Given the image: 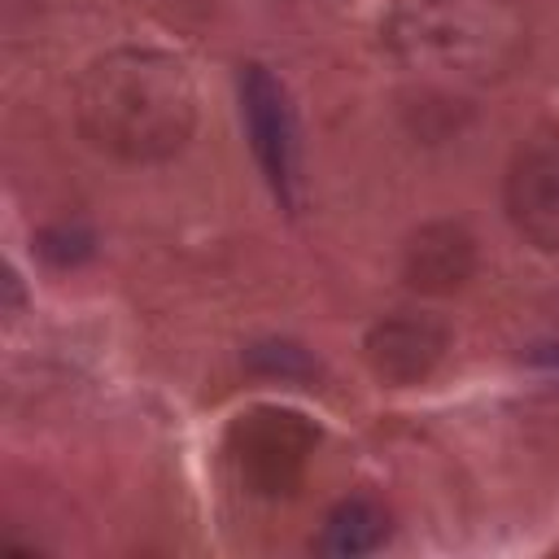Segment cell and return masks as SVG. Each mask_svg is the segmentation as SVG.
I'll use <instances>...</instances> for the list:
<instances>
[{"instance_id": "obj_1", "label": "cell", "mask_w": 559, "mask_h": 559, "mask_svg": "<svg viewBox=\"0 0 559 559\" xmlns=\"http://www.w3.org/2000/svg\"><path fill=\"white\" fill-rule=\"evenodd\" d=\"M197 105L188 61L153 44L105 48L74 83L83 140L127 166H157L183 153L197 131Z\"/></svg>"}, {"instance_id": "obj_2", "label": "cell", "mask_w": 559, "mask_h": 559, "mask_svg": "<svg viewBox=\"0 0 559 559\" xmlns=\"http://www.w3.org/2000/svg\"><path fill=\"white\" fill-rule=\"evenodd\" d=\"M380 39L419 74L485 83L524 57L528 22L515 0H397Z\"/></svg>"}, {"instance_id": "obj_3", "label": "cell", "mask_w": 559, "mask_h": 559, "mask_svg": "<svg viewBox=\"0 0 559 559\" xmlns=\"http://www.w3.org/2000/svg\"><path fill=\"white\" fill-rule=\"evenodd\" d=\"M319 445V428L293 406H253L227 428V459L258 498H288Z\"/></svg>"}, {"instance_id": "obj_4", "label": "cell", "mask_w": 559, "mask_h": 559, "mask_svg": "<svg viewBox=\"0 0 559 559\" xmlns=\"http://www.w3.org/2000/svg\"><path fill=\"white\" fill-rule=\"evenodd\" d=\"M236 100H240L245 140L253 148V162L266 188L284 210H297L301 205V135H297V118L284 83L262 61H245L236 79Z\"/></svg>"}, {"instance_id": "obj_5", "label": "cell", "mask_w": 559, "mask_h": 559, "mask_svg": "<svg viewBox=\"0 0 559 559\" xmlns=\"http://www.w3.org/2000/svg\"><path fill=\"white\" fill-rule=\"evenodd\" d=\"M502 205L528 245L559 249V131H537L515 148L502 179Z\"/></svg>"}, {"instance_id": "obj_6", "label": "cell", "mask_w": 559, "mask_h": 559, "mask_svg": "<svg viewBox=\"0 0 559 559\" xmlns=\"http://www.w3.org/2000/svg\"><path fill=\"white\" fill-rule=\"evenodd\" d=\"M445 349H450V328L424 310H393L376 319L362 336V358L371 376L393 389L424 384L441 367Z\"/></svg>"}, {"instance_id": "obj_7", "label": "cell", "mask_w": 559, "mask_h": 559, "mask_svg": "<svg viewBox=\"0 0 559 559\" xmlns=\"http://www.w3.org/2000/svg\"><path fill=\"white\" fill-rule=\"evenodd\" d=\"M476 275V236L454 218H432L402 245V280L419 297H450Z\"/></svg>"}, {"instance_id": "obj_8", "label": "cell", "mask_w": 559, "mask_h": 559, "mask_svg": "<svg viewBox=\"0 0 559 559\" xmlns=\"http://www.w3.org/2000/svg\"><path fill=\"white\" fill-rule=\"evenodd\" d=\"M384 537H389V511L376 498L354 493L328 511V520L314 537V550L336 555V559H354V555H371L376 546H384Z\"/></svg>"}, {"instance_id": "obj_9", "label": "cell", "mask_w": 559, "mask_h": 559, "mask_svg": "<svg viewBox=\"0 0 559 559\" xmlns=\"http://www.w3.org/2000/svg\"><path fill=\"white\" fill-rule=\"evenodd\" d=\"M249 371L266 376V380H310L314 376V358L293 345V341H258L245 349Z\"/></svg>"}]
</instances>
